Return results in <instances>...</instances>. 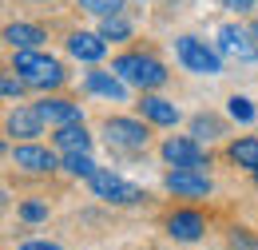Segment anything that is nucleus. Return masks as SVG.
Instances as JSON below:
<instances>
[{
	"mask_svg": "<svg viewBox=\"0 0 258 250\" xmlns=\"http://www.w3.org/2000/svg\"><path fill=\"white\" fill-rule=\"evenodd\" d=\"M12 163H16V167H24V171H32V175L56 171V155H52L48 147H36V143H20V147L12 151Z\"/></svg>",
	"mask_w": 258,
	"mask_h": 250,
	"instance_id": "nucleus-9",
	"label": "nucleus"
},
{
	"mask_svg": "<svg viewBox=\"0 0 258 250\" xmlns=\"http://www.w3.org/2000/svg\"><path fill=\"white\" fill-rule=\"evenodd\" d=\"M16 250H60L56 242H44V238H32V242H20Z\"/></svg>",
	"mask_w": 258,
	"mask_h": 250,
	"instance_id": "nucleus-25",
	"label": "nucleus"
},
{
	"mask_svg": "<svg viewBox=\"0 0 258 250\" xmlns=\"http://www.w3.org/2000/svg\"><path fill=\"white\" fill-rule=\"evenodd\" d=\"M12 72H20V80H24L28 88H44V92L64 84L60 60H52V56H44V52H36V48H20V52L12 56Z\"/></svg>",
	"mask_w": 258,
	"mask_h": 250,
	"instance_id": "nucleus-1",
	"label": "nucleus"
},
{
	"mask_svg": "<svg viewBox=\"0 0 258 250\" xmlns=\"http://www.w3.org/2000/svg\"><path fill=\"white\" fill-rule=\"evenodd\" d=\"M167 191H175V195H187V199H203V195H211V179L199 171V167H175V171H167Z\"/></svg>",
	"mask_w": 258,
	"mask_h": 250,
	"instance_id": "nucleus-6",
	"label": "nucleus"
},
{
	"mask_svg": "<svg viewBox=\"0 0 258 250\" xmlns=\"http://www.w3.org/2000/svg\"><path fill=\"white\" fill-rule=\"evenodd\" d=\"M123 84H127V80L115 76V72H88V92L103 95V99L123 103V99H127V88H123Z\"/></svg>",
	"mask_w": 258,
	"mask_h": 250,
	"instance_id": "nucleus-13",
	"label": "nucleus"
},
{
	"mask_svg": "<svg viewBox=\"0 0 258 250\" xmlns=\"http://www.w3.org/2000/svg\"><path fill=\"white\" fill-rule=\"evenodd\" d=\"M143 115L151 119V123H159V127H171V123H179V107L175 103H167V99H159V95H143Z\"/></svg>",
	"mask_w": 258,
	"mask_h": 250,
	"instance_id": "nucleus-15",
	"label": "nucleus"
},
{
	"mask_svg": "<svg viewBox=\"0 0 258 250\" xmlns=\"http://www.w3.org/2000/svg\"><path fill=\"white\" fill-rule=\"evenodd\" d=\"M4 40H8V48H40L48 36H44V28H36V24H8L4 28Z\"/></svg>",
	"mask_w": 258,
	"mask_h": 250,
	"instance_id": "nucleus-14",
	"label": "nucleus"
},
{
	"mask_svg": "<svg viewBox=\"0 0 258 250\" xmlns=\"http://www.w3.org/2000/svg\"><path fill=\"white\" fill-rule=\"evenodd\" d=\"M44 215H48L44 203H24V207H20V219H24V222H40Z\"/></svg>",
	"mask_w": 258,
	"mask_h": 250,
	"instance_id": "nucleus-24",
	"label": "nucleus"
},
{
	"mask_svg": "<svg viewBox=\"0 0 258 250\" xmlns=\"http://www.w3.org/2000/svg\"><path fill=\"white\" fill-rule=\"evenodd\" d=\"M103 135H107V143H115V147H123V151H139V147H147V127L139 123V119H107L103 123Z\"/></svg>",
	"mask_w": 258,
	"mask_h": 250,
	"instance_id": "nucleus-5",
	"label": "nucleus"
},
{
	"mask_svg": "<svg viewBox=\"0 0 258 250\" xmlns=\"http://www.w3.org/2000/svg\"><path fill=\"white\" fill-rule=\"evenodd\" d=\"M215 135H219V119H207V115L195 119V139H215Z\"/></svg>",
	"mask_w": 258,
	"mask_h": 250,
	"instance_id": "nucleus-23",
	"label": "nucleus"
},
{
	"mask_svg": "<svg viewBox=\"0 0 258 250\" xmlns=\"http://www.w3.org/2000/svg\"><path fill=\"white\" fill-rule=\"evenodd\" d=\"M0 92L8 95V99H20V84H16V80H8V76H4V84H0Z\"/></svg>",
	"mask_w": 258,
	"mask_h": 250,
	"instance_id": "nucleus-26",
	"label": "nucleus"
},
{
	"mask_svg": "<svg viewBox=\"0 0 258 250\" xmlns=\"http://www.w3.org/2000/svg\"><path fill=\"white\" fill-rule=\"evenodd\" d=\"M99 36H103V40H127V36H131V24L123 20V16H103Z\"/></svg>",
	"mask_w": 258,
	"mask_h": 250,
	"instance_id": "nucleus-19",
	"label": "nucleus"
},
{
	"mask_svg": "<svg viewBox=\"0 0 258 250\" xmlns=\"http://www.w3.org/2000/svg\"><path fill=\"white\" fill-rule=\"evenodd\" d=\"M64 167L72 171V175H84V179H92V175H96V163L88 159V151H72V155L64 159Z\"/></svg>",
	"mask_w": 258,
	"mask_h": 250,
	"instance_id": "nucleus-20",
	"label": "nucleus"
},
{
	"mask_svg": "<svg viewBox=\"0 0 258 250\" xmlns=\"http://www.w3.org/2000/svg\"><path fill=\"white\" fill-rule=\"evenodd\" d=\"M203 230H207V222H203L199 211H175V215L167 219V234L179 238V242H195V238H203Z\"/></svg>",
	"mask_w": 258,
	"mask_h": 250,
	"instance_id": "nucleus-10",
	"label": "nucleus"
},
{
	"mask_svg": "<svg viewBox=\"0 0 258 250\" xmlns=\"http://www.w3.org/2000/svg\"><path fill=\"white\" fill-rule=\"evenodd\" d=\"M8 135H20V139H36L40 131H44V115H40V107H16V111H8Z\"/></svg>",
	"mask_w": 258,
	"mask_h": 250,
	"instance_id": "nucleus-11",
	"label": "nucleus"
},
{
	"mask_svg": "<svg viewBox=\"0 0 258 250\" xmlns=\"http://www.w3.org/2000/svg\"><path fill=\"white\" fill-rule=\"evenodd\" d=\"M250 32H254V40H258V24H254V28H250Z\"/></svg>",
	"mask_w": 258,
	"mask_h": 250,
	"instance_id": "nucleus-28",
	"label": "nucleus"
},
{
	"mask_svg": "<svg viewBox=\"0 0 258 250\" xmlns=\"http://www.w3.org/2000/svg\"><path fill=\"white\" fill-rule=\"evenodd\" d=\"M40 107V115L48 119V123H80V107L76 103H68V99H44V103H36Z\"/></svg>",
	"mask_w": 258,
	"mask_h": 250,
	"instance_id": "nucleus-17",
	"label": "nucleus"
},
{
	"mask_svg": "<svg viewBox=\"0 0 258 250\" xmlns=\"http://www.w3.org/2000/svg\"><path fill=\"white\" fill-rule=\"evenodd\" d=\"M92 191H96V199L119 203V207H127V203H139V199H143V191L135 187V183L119 179V175H111V171H96V175H92Z\"/></svg>",
	"mask_w": 258,
	"mask_h": 250,
	"instance_id": "nucleus-4",
	"label": "nucleus"
},
{
	"mask_svg": "<svg viewBox=\"0 0 258 250\" xmlns=\"http://www.w3.org/2000/svg\"><path fill=\"white\" fill-rule=\"evenodd\" d=\"M56 147H60L64 155H72V151H88V147H92V135L84 131V123H64L60 131H56Z\"/></svg>",
	"mask_w": 258,
	"mask_h": 250,
	"instance_id": "nucleus-16",
	"label": "nucleus"
},
{
	"mask_svg": "<svg viewBox=\"0 0 258 250\" xmlns=\"http://www.w3.org/2000/svg\"><path fill=\"white\" fill-rule=\"evenodd\" d=\"M226 8H234V12H246V8H254V0H223Z\"/></svg>",
	"mask_w": 258,
	"mask_h": 250,
	"instance_id": "nucleus-27",
	"label": "nucleus"
},
{
	"mask_svg": "<svg viewBox=\"0 0 258 250\" xmlns=\"http://www.w3.org/2000/svg\"><path fill=\"white\" fill-rule=\"evenodd\" d=\"M163 159L171 167H203L207 163V151L199 147V139H167L163 143Z\"/></svg>",
	"mask_w": 258,
	"mask_h": 250,
	"instance_id": "nucleus-8",
	"label": "nucleus"
},
{
	"mask_svg": "<svg viewBox=\"0 0 258 250\" xmlns=\"http://www.w3.org/2000/svg\"><path fill=\"white\" fill-rule=\"evenodd\" d=\"M80 8L92 12V16H119L123 0H80Z\"/></svg>",
	"mask_w": 258,
	"mask_h": 250,
	"instance_id": "nucleus-21",
	"label": "nucleus"
},
{
	"mask_svg": "<svg viewBox=\"0 0 258 250\" xmlns=\"http://www.w3.org/2000/svg\"><path fill=\"white\" fill-rule=\"evenodd\" d=\"M111 72L123 76V80L135 84V88H143V92H151V88H163V84H167V68H163L155 56H143V52H127V56H119V60L111 64Z\"/></svg>",
	"mask_w": 258,
	"mask_h": 250,
	"instance_id": "nucleus-2",
	"label": "nucleus"
},
{
	"mask_svg": "<svg viewBox=\"0 0 258 250\" xmlns=\"http://www.w3.org/2000/svg\"><path fill=\"white\" fill-rule=\"evenodd\" d=\"M230 159L254 175L258 171V139H238V143H230Z\"/></svg>",
	"mask_w": 258,
	"mask_h": 250,
	"instance_id": "nucleus-18",
	"label": "nucleus"
},
{
	"mask_svg": "<svg viewBox=\"0 0 258 250\" xmlns=\"http://www.w3.org/2000/svg\"><path fill=\"white\" fill-rule=\"evenodd\" d=\"M226 111H230V119H238V123H250V119H254V107H250V99H242V95H234Z\"/></svg>",
	"mask_w": 258,
	"mask_h": 250,
	"instance_id": "nucleus-22",
	"label": "nucleus"
},
{
	"mask_svg": "<svg viewBox=\"0 0 258 250\" xmlns=\"http://www.w3.org/2000/svg\"><path fill=\"white\" fill-rule=\"evenodd\" d=\"M68 52H72L76 60L96 64L99 56L107 52V40H103L99 32H72V36H68Z\"/></svg>",
	"mask_w": 258,
	"mask_h": 250,
	"instance_id": "nucleus-12",
	"label": "nucleus"
},
{
	"mask_svg": "<svg viewBox=\"0 0 258 250\" xmlns=\"http://www.w3.org/2000/svg\"><path fill=\"white\" fill-rule=\"evenodd\" d=\"M175 56L183 60L187 72H199V76H219V72H223L219 52L207 48L203 40H195V36H179V40H175Z\"/></svg>",
	"mask_w": 258,
	"mask_h": 250,
	"instance_id": "nucleus-3",
	"label": "nucleus"
},
{
	"mask_svg": "<svg viewBox=\"0 0 258 250\" xmlns=\"http://www.w3.org/2000/svg\"><path fill=\"white\" fill-rule=\"evenodd\" d=\"M254 32L238 28V24H223L219 28V52L230 60H254L258 56V40H250Z\"/></svg>",
	"mask_w": 258,
	"mask_h": 250,
	"instance_id": "nucleus-7",
	"label": "nucleus"
}]
</instances>
